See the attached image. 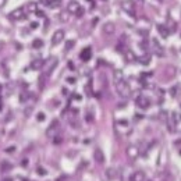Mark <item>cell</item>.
Returning <instances> with one entry per match:
<instances>
[{
  "instance_id": "cell-40",
  "label": "cell",
  "mask_w": 181,
  "mask_h": 181,
  "mask_svg": "<svg viewBox=\"0 0 181 181\" xmlns=\"http://www.w3.org/2000/svg\"><path fill=\"white\" fill-rule=\"evenodd\" d=\"M49 1H50V0H43V1H42V3H46V4H48V3H49Z\"/></svg>"
},
{
  "instance_id": "cell-35",
  "label": "cell",
  "mask_w": 181,
  "mask_h": 181,
  "mask_svg": "<svg viewBox=\"0 0 181 181\" xmlns=\"http://www.w3.org/2000/svg\"><path fill=\"white\" fill-rule=\"evenodd\" d=\"M118 124H121V125H128V121H127V120H120V121H118Z\"/></svg>"
},
{
  "instance_id": "cell-32",
  "label": "cell",
  "mask_w": 181,
  "mask_h": 181,
  "mask_svg": "<svg viewBox=\"0 0 181 181\" xmlns=\"http://www.w3.org/2000/svg\"><path fill=\"white\" fill-rule=\"evenodd\" d=\"M86 121L88 123L93 121V116H92V113H88V114H86Z\"/></svg>"
},
{
  "instance_id": "cell-5",
  "label": "cell",
  "mask_w": 181,
  "mask_h": 181,
  "mask_svg": "<svg viewBox=\"0 0 181 181\" xmlns=\"http://www.w3.org/2000/svg\"><path fill=\"white\" fill-rule=\"evenodd\" d=\"M152 50L156 54V57H163L165 56V50L160 46V43L157 42V39H152Z\"/></svg>"
},
{
  "instance_id": "cell-27",
  "label": "cell",
  "mask_w": 181,
  "mask_h": 181,
  "mask_svg": "<svg viewBox=\"0 0 181 181\" xmlns=\"http://www.w3.org/2000/svg\"><path fill=\"white\" fill-rule=\"evenodd\" d=\"M74 45H75V42H74V41H67V43H66V49H64V50H66V52H68V50H71Z\"/></svg>"
},
{
  "instance_id": "cell-41",
  "label": "cell",
  "mask_w": 181,
  "mask_h": 181,
  "mask_svg": "<svg viewBox=\"0 0 181 181\" xmlns=\"http://www.w3.org/2000/svg\"><path fill=\"white\" fill-rule=\"evenodd\" d=\"M180 107H181V103H180Z\"/></svg>"
},
{
  "instance_id": "cell-4",
  "label": "cell",
  "mask_w": 181,
  "mask_h": 181,
  "mask_svg": "<svg viewBox=\"0 0 181 181\" xmlns=\"http://www.w3.org/2000/svg\"><path fill=\"white\" fill-rule=\"evenodd\" d=\"M121 9L127 14H130L131 17H135V7H134V1L131 0H123L121 1Z\"/></svg>"
},
{
  "instance_id": "cell-13",
  "label": "cell",
  "mask_w": 181,
  "mask_h": 181,
  "mask_svg": "<svg viewBox=\"0 0 181 181\" xmlns=\"http://www.w3.org/2000/svg\"><path fill=\"white\" fill-rule=\"evenodd\" d=\"M156 28H157V31H159V33H160V36L162 38H167L169 36V29H167V25H163V24H157L156 25Z\"/></svg>"
},
{
  "instance_id": "cell-31",
  "label": "cell",
  "mask_w": 181,
  "mask_h": 181,
  "mask_svg": "<svg viewBox=\"0 0 181 181\" xmlns=\"http://www.w3.org/2000/svg\"><path fill=\"white\" fill-rule=\"evenodd\" d=\"M45 118H46V116H45L43 113H39V114H38V121H43Z\"/></svg>"
},
{
  "instance_id": "cell-22",
  "label": "cell",
  "mask_w": 181,
  "mask_h": 181,
  "mask_svg": "<svg viewBox=\"0 0 181 181\" xmlns=\"http://www.w3.org/2000/svg\"><path fill=\"white\" fill-rule=\"evenodd\" d=\"M141 64H145V66H148V64L150 63V57H149V54H144V56H141L139 59H137Z\"/></svg>"
},
{
  "instance_id": "cell-37",
  "label": "cell",
  "mask_w": 181,
  "mask_h": 181,
  "mask_svg": "<svg viewBox=\"0 0 181 181\" xmlns=\"http://www.w3.org/2000/svg\"><path fill=\"white\" fill-rule=\"evenodd\" d=\"M67 81H68V84H74V82H75V78L70 77V78H67Z\"/></svg>"
},
{
  "instance_id": "cell-2",
  "label": "cell",
  "mask_w": 181,
  "mask_h": 181,
  "mask_svg": "<svg viewBox=\"0 0 181 181\" xmlns=\"http://www.w3.org/2000/svg\"><path fill=\"white\" fill-rule=\"evenodd\" d=\"M59 130H60V123L57 120H53V121L50 123V125L46 128V137H49V138L56 137L57 133H59Z\"/></svg>"
},
{
  "instance_id": "cell-11",
  "label": "cell",
  "mask_w": 181,
  "mask_h": 181,
  "mask_svg": "<svg viewBox=\"0 0 181 181\" xmlns=\"http://www.w3.org/2000/svg\"><path fill=\"white\" fill-rule=\"evenodd\" d=\"M80 7L81 6H80V3H78L77 0H71L68 4H67V11H68L70 14H75V13L78 11Z\"/></svg>"
},
{
  "instance_id": "cell-19",
  "label": "cell",
  "mask_w": 181,
  "mask_h": 181,
  "mask_svg": "<svg viewBox=\"0 0 181 181\" xmlns=\"http://www.w3.org/2000/svg\"><path fill=\"white\" fill-rule=\"evenodd\" d=\"M165 74L167 75L169 78H173V77L176 75V67H173V66H169V67H166Z\"/></svg>"
},
{
  "instance_id": "cell-1",
  "label": "cell",
  "mask_w": 181,
  "mask_h": 181,
  "mask_svg": "<svg viewBox=\"0 0 181 181\" xmlns=\"http://www.w3.org/2000/svg\"><path fill=\"white\" fill-rule=\"evenodd\" d=\"M116 88H117L118 95L121 96V98H124V99H127V98L131 96V88H130V85H128V82L125 80L117 82V84H116Z\"/></svg>"
},
{
  "instance_id": "cell-14",
  "label": "cell",
  "mask_w": 181,
  "mask_h": 181,
  "mask_svg": "<svg viewBox=\"0 0 181 181\" xmlns=\"http://www.w3.org/2000/svg\"><path fill=\"white\" fill-rule=\"evenodd\" d=\"M146 176H145L144 171H135L133 176H131V181H145Z\"/></svg>"
},
{
  "instance_id": "cell-36",
  "label": "cell",
  "mask_w": 181,
  "mask_h": 181,
  "mask_svg": "<svg viewBox=\"0 0 181 181\" xmlns=\"http://www.w3.org/2000/svg\"><path fill=\"white\" fill-rule=\"evenodd\" d=\"M31 112H32V107H28L27 110H25V116H29V114H31Z\"/></svg>"
},
{
  "instance_id": "cell-6",
  "label": "cell",
  "mask_w": 181,
  "mask_h": 181,
  "mask_svg": "<svg viewBox=\"0 0 181 181\" xmlns=\"http://www.w3.org/2000/svg\"><path fill=\"white\" fill-rule=\"evenodd\" d=\"M137 106H138L139 109L145 110V109H148V107L150 106V102L145 95H139L138 98H137Z\"/></svg>"
},
{
  "instance_id": "cell-30",
  "label": "cell",
  "mask_w": 181,
  "mask_h": 181,
  "mask_svg": "<svg viewBox=\"0 0 181 181\" xmlns=\"http://www.w3.org/2000/svg\"><path fill=\"white\" fill-rule=\"evenodd\" d=\"M38 174H41V176H46V170H43L42 167H38Z\"/></svg>"
},
{
  "instance_id": "cell-21",
  "label": "cell",
  "mask_w": 181,
  "mask_h": 181,
  "mask_svg": "<svg viewBox=\"0 0 181 181\" xmlns=\"http://www.w3.org/2000/svg\"><path fill=\"white\" fill-rule=\"evenodd\" d=\"M27 10L28 13H36L38 11V3L36 1H29L27 6Z\"/></svg>"
},
{
  "instance_id": "cell-10",
  "label": "cell",
  "mask_w": 181,
  "mask_h": 181,
  "mask_svg": "<svg viewBox=\"0 0 181 181\" xmlns=\"http://www.w3.org/2000/svg\"><path fill=\"white\" fill-rule=\"evenodd\" d=\"M138 155H139L138 146H135V145H130V146L127 148V156L128 157L135 159V157H138Z\"/></svg>"
},
{
  "instance_id": "cell-39",
  "label": "cell",
  "mask_w": 181,
  "mask_h": 181,
  "mask_svg": "<svg viewBox=\"0 0 181 181\" xmlns=\"http://www.w3.org/2000/svg\"><path fill=\"white\" fill-rule=\"evenodd\" d=\"M1 181H13V178H4V180H1Z\"/></svg>"
},
{
  "instance_id": "cell-33",
  "label": "cell",
  "mask_w": 181,
  "mask_h": 181,
  "mask_svg": "<svg viewBox=\"0 0 181 181\" xmlns=\"http://www.w3.org/2000/svg\"><path fill=\"white\" fill-rule=\"evenodd\" d=\"M36 16H38V17H41V18H43V17H45V14H43V11L38 10V11H36Z\"/></svg>"
},
{
  "instance_id": "cell-7",
  "label": "cell",
  "mask_w": 181,
  "mask_h": 181,
  "mask_svg": "<svg viewBox=\"0 0 181 181\" xmlns=\"http://www.w3.org/2000/svg\"><path fill=\"white\" fill-rule=\"evenodd\" d=\"M64 33H66V32H64L63 29H59V31L54 32L53 36H52V45H53V46H56V45H59V43L63 42Z\"/></svg>"
},
{
  "instance_id": "cell-12",
  "label": "cell",
  "mask_w": 181,
  "mask_h": 181,
  "mask_svg": "<svg viewBox=\"0 0 181 181\" xmlns=\"http://www.w3.org/2000/svg\"><path fill=\"white\" fill-rule=\"evenodd\" d=\"M43 66H45V60L43 59H33L31 63V68L32 70H41V68H43Z\"/></svg>"
},
{
  "instance_id": "cell-18",
  "label": "cell",
  "mask_w": 181,
  "mask_h": 181,
  "mask_svg": "<svg viewBox=\"0 0 181 181\" xmlns=\"http://www.w3.org/2000/svg\"><path fill=\"white\" fill-rule=\"evenodd\" d=\"M113 74H114V84H117V82H120V81L124 80V75H123L121 70H114V71H113Z\"/></svg>"
},
{
  "instance_id": "cell-16",
  "label": "cell",
  "mask_w": 181,
  "mask_h": 181,
  "mask_svg": "<svg viewBox=\"0 0 181 181\" xmlns=\"http://www.w3.org/2000/svg\"><path fill=\"white\" fill-rule=\"evenodd\" d=\"M10 18H11V20H21V18H24V14H22V9H17V10L11 11Z\"/></svg>"
},
{
  "instance_id": "cell-24",
  "label": "cell",
  "mask_w": 181,
  "mask_h": 181,
  "mask_svg": "<svg viewBox=\"0 0 181 181\" xmlns=\"http://www.w3.org/2000/svg\"><path fill=\"white\" fill-rule=\"evenodd\" d=\"M60 4H61L60 0H50V1L48 3V6L50 7V9H57V7H60Z\"/></svg>"
},
{
  "instance_id": "cell-38",
  "label": "cell",
  "mask_w": 181,
  "mask_h": 181,
  "mask_svg": "<svg viewBox=\"0 0 181 181\" xmlns=\"http://www.w3.org/2000/svg\"><path fill=\"white\" fill-rule=\"evenodd\" d=\"M4 1H6V0H0V7H1L3 4H4Z\"/></svg>"
},
{
  "instance_id": "cell-25",
  "label": "cell",
  "mask_w": 181,
  "mask_h": 181,
  "mask_svg": "<svg viewBox=\"0 0 181 181\" xmlns=\"http://www.w3.org/2000/svg\"><path fill=\"white\" fill-rule=\"evenodd\" d=\"M42 46H43V41H42V39H33V42H32V48L41 49Z\"/></svg>"
},
{
  "instance_id": "cell-23",
  "label": "cell",
  "mask_w": 181,
  "mask_h": 181,
  "mask_svg": "<svg viewBox=\"0 0 181 181\" xmlns=\"http://www.w3.org/2000/svg\"><path fill=\"white\" fill-rule=\"evenodd\" d=\"M70 20V13L67 10H64L60 13V21L61 22H67Z\"/></svg>"
},
{
  "instance_id": "cell-29",
  "label": "cell",
  "mask_w": 181,
  "mask_h": 181,
  "mask_svg": "<svg viewBox=\"0 0 181 181\" xmlns=\"http://www.w3.org/2000/svg\"><path fill=\"white\" fill-rule=\"evenodd\" d=\"M75 16H77V17H82V16H84V9H82V7H80V9H78V11L75 13Z\"/></svg>"
},
{
  "instance_id": "cell-34",
  "label": "cell",
  "mask_w": 181,
  "mask_h": 181,
  "mask_svg": "<svg viewBox=\"0 0 181 181\" xmlns=\"http://www.w3.org/2000/svg\"><path fill=\"white\" fill-rule=\"evenodd\" d=\"M29 27H31L32 29H36V28H38V22H31V25H29Z\"/></svg>"
},
{
  "instance_id": "cell-20",
  "label": "cell",
  "mask_w": 181,
  "mask_h": 181,
  "mask_svg": "<svg viewBox=\"0 0 181 181\" xmlns=\"http://www.w3.org/2000/svg\"><path fill=\"white\" fill-rule=\"evenodd\" d=\"M106 177H107V180H113V178H116V177H117V170H116V169H107L106 170Z\"/></svg>"
},
{
  "instance_id": "cell-28",
  "label": "cell",
  "mask_w": 181,
  "mask_h": 181,
  "mask_svg": "<svg viewBox=\"0 0 181 181\" xmlns=\"http://www.w3.org/2000/svg\"><path fill=\"white\" fill-rule=\"evenodd\" d=\"M27 99H28V92L24 90V93H21V96H20V100H21V103H24V102H27Z\"/></svg>"
},
{
  "instance_id": "cell-9",
  "label": "cell",
  "mask_w": 181,
  "mask_h": 181,
  "mask_svg": "<svg viewBox=\"0 0 181 181\" xmlns=\"http://www.w3.org/2000/svg\"><path fill=\"white\" fill-rule=\"evenodd\" d=\"M103 32H105L106 35H113V33L116 32V25H114L112 21L105 22V24H103Z\"/></svg>"
},
{
  "instance_id": "cell-26",
  "label": "cell",
  "mask_w": 181,
  "mask_h": 181,
  "mask_svg": "<svg viewBox=\"0 0 181 181\" xmlns=\"http://www.w3.org/2000/svg\"><path fill=\"white\" fill-rule=\"evenodd\" d=\"M46 78H48V77H46L45 74H42L41 77H39V88H41V89H42L43 85L46 84Z\"/></svg>"
},
{
  "instance_id": "cell-3",
  "label": "cell",
  "mask_w": 181,
  "mask_h": 181,
  "mask_svg": "<svg viewBox=\"0 0 181 181\" xmlns=\"http://www.w3.org/2000/svg\"><path fill=\"white\" fill-rule=\"evenodd\" d=\"M57 63H59V60L56 59V57H50L49 60L45 61V66H43V67H45V75H46V77H49V75L52 74V71L56 68Z\"/></svg>"
},
{
  "instance_id": "cell-15",
  "label": "cell",
  "mask_w": 181,
  "mask_h": 181,
  "mask_svg": "<svg viewBox=\"0 0 181 181\" xmlns=\"http://www.w3.org/2000/svg\"><path fill=\"white\" fill-rule=\"evenodd\" d=\"M124 56H125V60H127L128 63H133V61H135V60H137L135 53H134L133 50H130V49H127V50L124 52Z\"/></svg>"
},
{
  "instance_id": "cell-17",
  "label": "cell",
  "mask_w": 181,
  "mask_h": 181,
  "mask_svg": "<svg viewBox=\"0 0 181 181\" xmlns=\"http://www.w3.org/2000/svg\"><path fill=\"white\" fill-rule=\"evenodd\" d=\"M93 157H95L96 163H103L105 162V156H103V152L100 149H95V153H93Z\"/></svg>"
},
{
  "instance_id": "cell-8",
  "label": "cell",
  "mask_w": 181,
  "mask_h": 181,
  "mask_svg": "<svg viewBox=\"0 0 181 181\" xmlns=\"http://www.w3.org/2000/svg\"><path fill=\"white\" fill-rule=\"evenodd\" d=\"M80 57H81V60H82V61H89L90 57H92V48H90V46L84 48L82 50H81Z\"/></svg>"
}]
</instances>
